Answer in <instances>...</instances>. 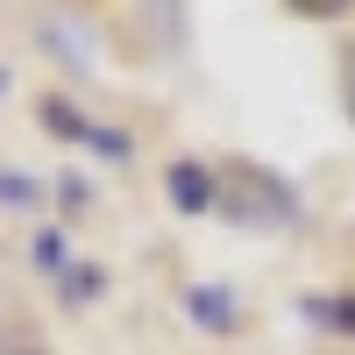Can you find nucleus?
Masks as SVG:
<instances>
[{"instance_id":"f257e3e1","label":"nucleus","mask_w":355,"mask_h":355,"mask_svg":"<svg viewBox=\"0 0 355 355\" xmlns=\"http://www.w3.org/2000/svg\"><path fill=\"white\" fill-rule=\"evenodd\" d=\"M214 214H227L234 227H291L299 220V192H291L277 171H263V164H227Z\"/></svg>"},{"instance_id":"f03ea898","label":"nucleus","mask_w":355,"mask_h":355,"mask_svg":"<svg viewBox=\"0 0 355 355\" xmlns=\"http://www.w3.org/2000/svg\"><path fill=\"white\" fill-rule=\"evenodd\" d=\"M164 192H171L178 214H214V199H220V171H206V164H192V157H178V164L164 171Z\"/></svg>"},{"instance_id":"7ed1b4c3","label":"nucleus","mask_w":355,"mask_h":355,"mask_svg":"<svg viewBox=\"0 0 355 355\" xmlns=\"http://www.w3.org/2000/svg\"><path fill=\"white\" fill-rule=\"evenodd\" d=\"M185 313L199 320L206 334H234V327H242V306H234L227 284H192V291H185Z\"/></svg>"},{"instance_id":"20e7f679","label":"nucleus","mask_w":355,"mask_h":355,"mask_svg":"<svg viewBox=\"0 0 355 355\" xmlns=\"http://www.w3.org/2000/svg\"><path fill=\"white\" fill-rule=\"evenodd\" d=\"M36 114H43V128H50L57 142H85V135H93V121H85V114H78L64 93H43V107H36Z\"/></svg>"},{"instance_id":"39448f33","label":"nucleus","mask_w":355,"mask_h":355,"mask_svg":"<svg viewBox=\"0 0 355 355\" xmlns=\"http://www.w3.org/2000/svg\"><path fill=\"white\" fill-rule=\"evenodd\" d=\"M306 320H313V327H334V334H355V291H348V299L313 291V299H306Z\"/></svg>"},{"instance_id":"423d86ee","label":"nucleus","mask_w":355,"mask_h":355,"mask_svg":"<svg viewBox=\"0 0 355 355\" xmlns=\"http://www.w3.org/2000/svg\"><path fill=\"white\" fill-rule=\"evenodd\" d=\"M57 284H64V299H71V306H93L107 277L93 270V263H71V270H64V277H57Z\"/></svg>"},{"instance_id":"0eeeda50","label":"nucleus","mask_w":355,"mask_h":355,"mask_svg":"<svg viewBox=\"0 0 355 355\" xmlns=\"http://www.w3.org/2000/svg\"><path fill=\"white\" fill-rule=\"evenodd\" d=\"M36 270H50V277H64V270H71V249H64V234H57V227L36 234Z\"/></svg>"},{"instance_id":"6e6552de","label":"nucleus","mask_w":355,"mask_h":355,"mask_svg":"<svg viewBox=\"0 0 355 355\" xmlns=\"http://www.w3.org/2000/svg\"><path fill=\"white\" fill-rule=\"evenodd\" d=\"M334 78H341V114H348V128H355V36H348L341 57H334Z\"/></svg>"},{"instance_id":"1a4fd4ad","label":"nucleus","mask_w":355,"mask_h":355,"mask_svg":"<svg viewBox=\"0 0 355 355\" xmlns=\"http://www.w3.org/2000/svg\"><path fill=\"white\" fill-rule=\"evenodd\" d=\"M36 199H43V185H36V178L0 171V206H36Z\"/></svg>"},{"instance_id":"9d476101","label":"nucleus","mask_w":355,"mask_h":355,"mask_svg":"<svg viewBox=\"0 0 355 355\" xmlns=\"http://www.w3.org/2000/svg\"><path fill=\"white\" fill-rule=\"evenodd\" d=\"M85 142H93L100 157H114V164H128V157H135V142H128L121 128H107V121H93V135H85Z\"/></svg>"},{"instance_id":"9b49d317","label":"nucleus","mask_w":355,"mask_h":355,"mask_svg":"<svg viewBox=\"0 0 355 355\" xmlns=\"http://www.w3.org/2000/svg\"><path fill=\"white\" fill-rule=\"evenodd\" d=\"M291 15H306V21H334V15H348L355 0H284Z\"/></svg>"},{"instance_id":"f8f14e48","label":"nucleus","mask_w":355,"mask_h":355,"mask_svg":"<svg viewBox=\"0 0 355 355\" xmlns=\"http://www.w3.org/2000/svg\"><path fill=\"white\" fill-rule=\"evenodd\" d=\"M0 93H8V71H0Z\"/></svg>"}]
</instances>
